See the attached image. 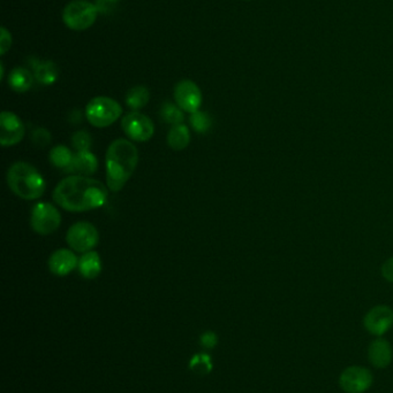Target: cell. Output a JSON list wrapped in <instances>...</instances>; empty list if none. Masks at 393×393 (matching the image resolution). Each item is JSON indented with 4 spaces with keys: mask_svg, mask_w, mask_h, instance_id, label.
Wrapping results in <instances>:
<instances>
[{
    "mask_svg": "<svg viewBox=\"0 0 393 393\" xmlns=\"http://www.w3.org/2000/svg\"><path fill=\"white\" fill-rule=\"evenodd\" d=\"M382 276L387 282L393 283V257L389 258L382 265Z\"/></svg>",
    "mask_w": 393,
    "mask_h": 393,
    "instance_id": "29",
    "label": "cell"
},
{
    "mask_svg": "<svg viewBox=\"0 0 393 393\" xmlns=\"http://www.w3.org/2000/svg\"><path fill=\"white\" fill-rule=\"evenodd\" d=\"M160 115H162L164 121L172 124V126H179L184 122V111L178 105H175L171 102H166L163 105L162 109H160Z\"/></svg>",
    "mask_w": 393,
    "mask_h": 393,
    "instance_id": "22",
    "label": "cell"
},
{
    "mask_svg": "<svg viewBox=\"0 0 393 393\" xmlns=\"http://www.w3.org/2000/svg\"><path fill=\"white\" fill-rule=\"evenodd\" d=\"M122 128L126 136L134 142H147L155 133V126L151 119L139 111L126 114L122 120Z\"/></svg>",
    "mask_w": 393,
    "mask_h": 393,
    "instance_id": "9",
    "label": "cell"
},
{
    "mask_svg": "<svg viewBox=\"0 0 393 393\" xmlns=\"http://www.w3.org/2000/svg\"><path fill=\"white\" fill-rule=\"evenodd\" d=\"M189 121H191V126L193 127L194 131L199 133H206L211 128V124H213L211 118L208 115V113L200 111L192 113Z\"/></svg>",
    "mask_w": 393,
    "mask_h": 393,
    "instance_id": "23",
    "label": "cell"
},
{
    "mask_svg": "<svg viewBox=\"0 0 393 393\" xmlns=\"http://www.w3.org/2000/svg\"><path fill=\"white\" fill-rule=\"evenodd\" d=\"M61 223V215L58 208L50 202H38L35 205L30 215L33 230L40 235H51Z\"/></svg>",
    "mask_w": 393,
    "mask_h": 393,
    "instance_id": "7",
    "label": "cell"
},
{
    "mask_svg": "<svg viewBox=\"0 0 393 393\" xmlns=\"http://www.w3.org/2000/svg\"><path fill=\"white\" fill-rule=\"evenodd\" d=\"M363 325L369 334L376 337H382L392 328V308L387 305L373 307L363 318Z\"/></svg>",
    "mask_w": 393,
    "mask_h": 393,
    "instance_id": "10",
    "label": "cell"
},
{
    "mask_svg": "<svg viewBox=\"0 0 393 393\" xmlns=\"http://www.w3.org/2000/svg\"><path fill=\"white\" fill-rule=\"evenodd\" d=\"M73 146L78 152L90 151L93 145V140L89 133L86 131H80L74 133L72 137Z\"/></svg>",
    "mask_w": 393,
    "mask_h": 393,
    "instance_id": "25",
    "label": "cell"
},
{
    "mask_svg": "<svg viewBox=\"0 0 393 393\" xmlns=\"http://www.w3.org/2000/svg\"><path fill=\"white\" fill-rule=\"evenodd\" d=\"M191 369L199 375H206L211 372L213 363L210 360V356L206 354H197L193 356L191 361Z\"/></svg>",
    "mask_w": 393,
    "mask_h": 393,
    "instance_id": "24",
    "label": "cell"
},
{
    "mask_svg": "<svg viewBox=\"0 0 393 393\" xmlns=\"http://www.w3.org/2000/svg\"><path fill=\"white\" fill-rule=\"evenodd\" d=\"M149 99L150 93L147 87L143 85H138V87H131V90L128 91L127 96H126V104L129 109L139 111L147 105Z\"/></svg>",
    "mask_w": 393,
    "mask_h": 393,
    "instance_id": "20",
    "label": "cell"
},
{
    "mask_svg": "<svg viewBox=\"0 0 393 393\" xmlns=\"http://www.w3.org/2000/svg\"><path fill=\"white\" fill-rule=\"evenodd\" d=\"M73 157H74V155L67 146L58 145L54 146V149L51 150L49 159H50V162L54 164V167L64 169V171H65L69 167V164H72Z\"/></svg>",
    "mask_w": 393,
    "mask_h": 393,
    "instance_id": "21",
    "label": "cell"
},
{
    "mask_svg": "<svg viewBox=\"0 0 393 393\" xmlns=\"http://www.w3.org/2000/svg\"><path fill=\"white\" fill-rule=\"evenodd\" d=\"M1 35H0V54L3 56L7 51L10 50L11 45H12V36H11L10 31L7 30L5 27L0 28Z\"/></svg>",
    "mask_w": 393,
    "mask_h": 393,
    "instance_id": "27",
    "label": "cell"
},
{
    "mask_svg": "<svg viewBox=\"0 0 393 393\" xmlns=\"http://www.w3.org/2000/svg\"><path fill=\"white\" fill-rule=\"evenodd\" d=\"M109 192L103 183L90 177H66L54 190V200L69 212H88L105 205Z\"/></svg>",
    "mask_w": 393,
    "mask_h": 393,
    "instance_id": "1",
    "label": "cell"
},
{
    "mask_svg": "<svg viewBox=\"0 0 393 393\" xmlns=\"http://www.w3.org/2000/svg\"><path fill=\"white\" fill-rule=\"evenodd\" d=\"M218 343V338L215 332H206L201 336V345L206 349H213Z\"/></svg>",
    "mask_w": 393,
    "mask_h": 393,
    "instance_id": "28",
    "label": "cell"
},
{
    "mask_svg": "<svg viewBox=\"0 0 393 393\" xmlns=\"http://www.w3.org/2000/svg\"><path fill=\"white\" fill-rule=\"evenodd\" d=\"M32 142L40 147H45L51 143L50 131L44 128H37L32 133Z\"/></svg>",
    "mask_w": 393,
    "mask_h": 393,
    "instance_id": "26",
    "label": "cell"
},
{
    "mask_svg": "<svg viewBox=\"0 0 393 393\" xmlns=\"http://www.w3.org/2000/svg\"><path fill=\"white\" fill-rule=\"evenodd\" d=\"M34 76L43 85H51L58 80V68L52 61L38 62L35 66Z\"/></svg>",
    "mask_w": 393,
    "mask_h": 393,
    "instance_id": "19",
    "label": "cell"
},
{
    "mask_svg": "<svg viewBox=\"0 0 393 393\" xmlns=\"http://www.w3.org/2000/svg\"><path fill=\"white\" fill-rule=\"evenodd\" d=\"M98 169V160L96 155L90 151L76 152L73 157L72 164L66 169L65 173L78 175V176H89L96 173Z\"/></svg>",
    "mask_w": 393,
    "mask_h": 393,
    "instance_id": "15",
    "label": "cell"
},
{
    "mask_svg": "<svg viewBox=\"0 0 393 393\" xmlns=\"http://www.w3.org/2000/svg\"><path fill=\"white\" fill-rule=\"evenodd\" d=\"M139 164V151L129 140L119 138L111 143L105 157L107 183L110 191L119 192L126 186Z\"/></svg>",
    "mask_w": 393,
    "mask_h": 393,
    "instance_id": "2",
    "label": "cell"
},
{
    "mask_svg": "<svg viewBox=\"0 0 393 393\" xmlns=\"http://www.w3.org/2000/svg\"><path fill=\"white\" fill-rule=\"evenodd\" d=\"M25 128L21 119L12 111H4L0 115V143L3 146L19 144L25 137Z\"/></svg>",
    "mask_w": 393,
    "mask_h": 393,
    "instance_id": "11",
    "label": "cell"
},
{
    "mask_svg": "<svg viewBox=\"0 0 393 393\" xmlns=\"http://www.w3.org/2000/svg\"><path fill=\"white\" fill-rule=\"evenodd\" d=\"M175 99L182 111L192 114L199 111L202 105V92L193 81L184 80L175 85Z\"/></svg>",
    "mask_w": 393,
    "mask_h": 393,
    "instance_id": "12",
    "label": "cell"
},
{
    "mask_svg": "<svg viewBox=\"0 0 393 393\" xmlns=\"http://www.w3.org/2000/svg\"><path fill=\"white\" fill-rule=\"evenodd\" d=\"M7 184L20 198L36 200L45 192L47 183L37 168L28 162H18L7 171Z\"/></svg>",
    "mask_w": 393,
    "mask_h": 393,
    "instance_id": "3",
    "label": "cell"
},
{
    "mask_svg": "<svg viewBox=\"0 0 393 393\" xmlns=\"http://www.w3.org/2000/svg\"><path fill=\"white\" fill-rule=\"evenodd\" d=\"M78 272L87 279H96L97 276L102 272V259L100 254L95 251L87 252L83 254L78 263Z\"/></svg>",
    "mask_w": 393,
    "mask_h": 393,
    "instance_id": "16",
    "label": "cell"
},
{
    "mask_svg": "<svg viewBox=\"0 0 393 393\" xmlns=\"http://www.w3.org/2000/svg\"><path fill=\"white\" fill-rule=\"evenodd\" d=\"M122 106L109 97H96L88 102L86 118L91 126L107 128L118 121L122 116Z\"/></svg>",
    "mask_w": 393,
    "mask_h": 393,
    "instance_id": "4",
    "label": "cell"
},
{
    "mask_svg": "<svg viewBox=\"0 0 393 393\" xmlns=\"http://www.w3.org/2000/svg\"><path fill=\"white\" fill-rule=\"evenodd\" d=\"M98 8L87 0H74L64 8L63 21L69 29L81 31L90 28L96 21Z\"/></svg>",
    "mask_w": 393,
    "mask_h": 393,
    "instance_id": "5",
    "label": "cell"
},
{
    "mask_svg": "<svg viewBox=\"0 0 393 393\" xmlns=\"http://www.w3.org/2000/svg\"><path fill=\"white\" fill-rule=\"evenodd\" d=\"M191 133L184 124L173 126L168 133V144L175 151H182L189 145Z\"/></svg>",
    "mask_w": 393,
    "mask_h": 393,
    "instance_id": "18",
    "label": "cell"
},
{
    "mask_svg": "<svg viewBox=\"0 0 393 393\" xmlns=\"http://www.w3.org/2000/svg\"><path fill=\"white\" fill-rule=\"evenodd\" d=\"M374 376L362 365H351L339 376V387L345 393H365L372 387Z\"/></svg>",
    "mask_w": 393,
    "mask_h": 393,
    "instance_id": "8",
    "label": "cell"
},
{
    "mask_svg": "<svg viewBox=\"0 0 393 393\" xmlns=\"http://www.w3.org/2000/svg\"><path fill=\"white\" fill-rule=\"evenodd\" d=\"M78 263V258L71 250L60 248L51 254L49 259V268L54 275L66 276L74 270Z\"/></svg>",
    "mask_w": 393,
    "mask_h": 393,
    "instance_id": "14",
    "label": "cell"
},
{
    "mask_svg": "<svg viewBox=\"0 0 393 393\" xmlns=\"http://www.w3.org/2000/svg\"><path fill=\"white\" fill-rule=\"evenodd\" d=\"M109 1H117V0H109Z\"/></svg>",
    "mask_w": 393,
    "mask_h": 393,
    "instance_id": "30",
    "label": "cell"
},
{
    "mask_svg": "<svg viewBox=\"0 0 393 393\" xmlns=\"http://www.w3.org/2000/svg\"><path fill=\"white\" fill-rule=\"evenodd\" d=\"M392 346L387 339L377 337L369 344L368 360L373 367L377 369L387 368L392 363Z\"/></svg>",
    "mask_w": 393,
    "mask_h": 393,
    "instance_id": "13",
    "label": "cell"
},
{
    "mask_svg": "<svg viewBox=\"0 0 393 393\" xmlns=\"http://www.w3.org/2000/svg\"><path fill=\"white\" fill-rule=\"evenodd\" d=\"M98 241L100 234L97 231L96 226L86 221L73 224L66 235V242L69 248L80 253L93 251V248L98 244Z\"/></svg>",
    "mask_w": 393,
    "mask_h": 393,
    "instance_id": "6",
    "label": "cell"
},
{
    "mask_svg": "<svg viewBox=\"0 0 393 393\" xmlns=\"http://www.w3.org/2000/svg\"><path fill=\"white\" fill-rule=\"evenodd\" d=\"M34 78L35 76H33L28 69L18 67L11 71L8 84H10L11 89L16 92H27L32 89Z\"/></svg>",
    "mask_w": 393,
    "mask_h": 393,
    "instance_id": "17",
    "label": "cell"
}]
</instances>
